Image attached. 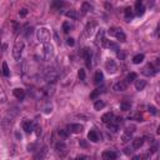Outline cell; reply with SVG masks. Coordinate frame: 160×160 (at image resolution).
<instances>
[{"instance_id": "42", "label": "cell", "mask_w": 160, "mask_h": 160, "mask_svg": "<svg viewBox=\"0 0 160 160\" xmlns=\"http://www.w3.org/2000/svg\"><path fill=\"white\" fill-rule=\"evenodd\" d=\"M100 93H101V90H100V89H96V90H95V91H94V93H93V94H91V95H90V98H91V99L96 98V96H98V95H99V94H100Z\"/></svg>"}, {"instance_id": "27", "label": "cell", "mask_w": 160, "mask_h": 160, "mask_svg": "<svg viewBox=\"0 0 160 160\" xmlns=\"http://www.w3.org/2000/svg\"><path fill=\"white\" fill-rule=\"evenodd\" d=\"M133 16H134V14H133L131 8H126V9H125V19H126V21H130Z\"/></svg>"}, {"instance_id": "26", "label": "cell", "mask_w": 160, "mask_h": 160, "mask_svg": "<svg viewBox=\"0 0 160 160\" xmlns=\"http://www.w3.org/2000/svg\"><path fill=\"white\" fill-rule=\"evenodd\" d=\"M65 16L73 19V20H77V19H78V13H77V10H68L65 13Z\"/></svg>"}, {"instance_id": "20", "label": "cell", "mask_w": 160, "mask_h": 160, "mask_svg": "<svg viewBox=\"0 0 160 160\" xmlns=\"http://www.w3.org/2000/svg\"><path fill=\"white\" fill-rule=\"evenodd\" d=\"M146 86V80H144V79H136L135 80V89L136 90H143L144 88Z\"/></svg>"}, {"instance_id": "46", "label": "cell", "mask_w": 160, "mask_h": 160, "mask_svg": "<svg viewBox=\"0 0 160 160\" xmlns=\"http://www.w3.org/2000/svg\"><path fill=\"white\" fill-rule=\"evenodd\" d=\"M63 5H64V3H62V1H55L54 4H53V6H54V8H60Z\"/></svg>"}, {"instance_id": "15", "label": "cell", "mask_w": 160, "mask_h": 160, "mask_svg": "<svg viewBox=\"0 0 160 160\" xmlns=\"http://www.w3.org/2000/svg\"><path fill=\"white\" fill-rule=\"evenodd\" d=\"M128 89V83L124 81V80H121V81L116 83L115 85H114V90L115 91H125Z\"/></svg>"}, {"instance_id": "10", "label": "cell", "mask_w": 160, "mask_h": 160, "mask_svg": "<svg viewBox=\"0 0 160 160\" xmlns=\"http://www.w3.org/2000/svg\"><path fill=\"white\" fill-rule=\"evenodd\" d=\"M46 153H48V148H46V146L41 148L40 150L36 151V154L34 155L33 160H44V158H45V155H46Z\"/></svg>"}, {"instance_id": "44", "label": "cell", "mask_w": 160, "mask_h": 160, "mask_svg": "<svg viewBox=\"0 0 160 160\" xmlns=\"http://www.w3.org/2000/svg\"><path fill=\"white\" fill-rule=\"evenodd\" d=\"M34 130H35V133H36V135L39 136L40 134H41V128L39 126V125H35V128H34Z\"/></svg>"}, {"instance_id": "18", "label": "cell", "mask_w": 160, "mask_h": 160, "mask_svg": "<svg viewBox=\"0 0 160 160\" xmlns=\"http://www.w3.org/2000/svg\"><path fill=\"white\" fill-rule=\"evenodd\" d=\"M55 149H56V151H58L59 154L63 153V157L66 154V145H65V143H64V142H59L55 145Z\"/></svg>"}, {"instance_id": "31", "label": "cell", "mask_w": 160, "mask_h": 160, "mask_svg": "<svg viewBox=\"0 0 160 160\" xmlns=\"http://www.w3.org/2000/svg\"><path fill=\"white\" fill-rule=\"evenodd\" d=\"M134 131H135V125H128L124 130V133H126V134H129V135H133Z\"/></svg>"}, {"instance_id": "47", "label": "cell", "mask_w": 160, "mask_h": 160, "mask_svg": "<svg viewBox=\"0 0 160 160\" xmlns=\"http://www.w3.org/2000/svg\"><path fill=\"white\" fill-rule=\"evenodd\" d=\"M31 33H33V29L31 28H28V29H26V31H25V36L28 38L29 35H31Z\"/></svg>"}, {"instance_id": "9", "label": "cell", "mask_w": 160, "mask_h": 160, "mask_svg": "<svg viewBox=\"0 0 160 160\" xmlns=\"http://www.w3.org/2000/svg\"><path fill=\"white\" fill-rule=\"evenodd\" d=\"M101 46H104V48H109V49H111V50H115V51L120 50V49H119V45H118L116 43H114V41H110V40H106V39L103 40Z\"/></svg>"}, {"instance_id": "41", "label": "cell", "mask_w": 160, "mask_h": 160, "mask_svg": "<svg viewBox=\"0 0 160 160\" xmlns=\"http://www.w3.org/2000/svg\"><path fill=\"white\" fill-rule=\"evenodd\" d=\"M148 109H149V111L151 113V114H153V115H157V108H155V106H153V105H150L149 106V108H148Z\"/></svg>"}, {"instance_id": "2", "label": "cell", "mask_w": 160, "mask_h": 160, "mask_svg": "<svg viewBox=\"0 0 160 160\" xmlns=\"http://www.w3.org/2000/svg\"><path fill=\"white\" fill-rule=\"evenodd\" d=\"M23 50H24V41L23 40H18L15 43L14 48H13V56L15 60H20L21 58V54H23Z\"/></svg>"}, {"instance_id": "14", "label": "cell", "mask_w": 160, "mask_h": 160, "mask_svg": "<svg viewBox=\"0 0 160 160\" xmlns=\"http://www.w3.org/2000/svg\"><path fill=\"white\" fill-rule=\"evenodd\" d=\"M23 129L25 130V133H31L34 130V123L31 120H24L23 121Z\"/></svg>"}, {"instance_id": "5", "label": "cell", "mask_w": 160, "mask_h": 160, "mask_svg": "<svg viewBox=\"0 0 160 160\" xmlns=\"http://www.w3.org/2000/svg\"><path fill=\"white\" fill-rule=\"evenodd\" d=\"M58 78H59V73L55 69H48L44 75V79L46 80L48 83H51V84L55 83L56 80H58Z\"/></svg>"}, {"instance_id": "21", "label": "cell", "mask_w": 160, "mask_h": 160, "mask_svg": "<svg viewBox=\"0 0 160 160\" xmlns=\"http://www.w3.org/2000/svg\"><path fill=\"white\" fill-rule=\"evenodd\" d=\"M104 34H105V30L104 29H100L98 31L96 36H95V43H96V45L103 43V40H104Z\"/></svg>"}, {"instance_id": "12", "label": "cell", "mask_w": 160, "mask_h": 160, "mask_svg": "<svg viewBox=\"0 0 160 160\" xmlns=\"http://www.w3.org/2000/svg\"><path fill=\"white\" fill-rule=\"evenodd\" d=\"M83 56H84V59H85L86 66H90L91 65V50L89 48H85L83 50Z\"/></svg>"}, {"instance_id": "38", "label": "cell", "mask_w": 160, "mask_h": 160, "mask_svg": "<svg viewBox=\"0 0 160 160\" xmlns=\"http://www.w3.org/2000/svg\"><path fill=\"white\" fill-rule=\"evenodd\" d=\"M116 55H118V58H119L120 60H124L125 59V51L124 50H118L116 51Z\"/></svg>"}, {"instance_id": "16", "label": "cell", "mask_w": 160, "mask_h": 160, "mask_svg": "<svg viewBox=\"0 0 160 160\" xmlns=\"http://www.w3.org/2000/svg\"><path fill=\"white\" fill-rule=\"evenodd\" d=\"M13 94H14L15 98L19 99V100H23V99L25 98V90L21 89V88H16V89H14Z\"/></svg>"}, {"instance_id": "36", "label": "cell", "mask_w": 160, "mask_h": 160, "mask_svg": "<svg viewBox=\"0 0 160 160\" xmlns=\"http://www.w3.org/2000/svg\"><path fill=\"white\" fill-rule=\"evenodd\" d=\"M150 155L149 154H144V155H136V157L133 158V160H146L149 159Z\"/></svg>"}, {"instance_id": "33", "label": "cell", "mask_w": 160, "mask_h": 160, "mask_svg": "<svg viewBox=\"0 0 160 160\" xmlns=\"http://www.w3.org/2000/svg\"><path fill=\"white\" fill-rule=\"evenodd\" d=\"M3 74L5 75V77H9L10 75V70H9V68H8L6 63H3Z\"/></svg>"}, {"instance_id": "4", "label": "cell", "mask_w": 160, "mask_h": 160, "mask_svg": "<svg viewBox=\"0 0 160 160\" xmlns=\"http://www.w3.org/2000/svg\"><path fill=\"white\" fill-rule=\"evenodd\" d=\"M108 33H109L111 36H115L118 40L121 41V43L126 41V35H125L124 31H123L121 29H118V28H110V29L108 30Z\"/></svg>"}, {"instance_id": "40", "label": "cell", "mask_w": 160, "mask_h": 160, "mask_svg": "<svg viewBox=\"0 0 160 160\" xmlns=\"http://www.w3.org/2000/svg\"><path fill=\"white\" fill-rule=\"evenodd\" d=\"M51 111H53V105H51V104H48V105L44 108V113H45V114H50Z\"/></svg>"}, {"instance_id": "29", "label": "cell", "mask_w": 160, "mask_h": 160, "mask_svg": "<svg viewBox=\"0 0 160 160\" xmlns=\"http://www.w3.org/2000/svg\"><path fill=\"white\" fill-rule=\"evenodd\" d=\"M103 108H105V103L104 101L100 100V99L95 101V104H94V109L95 110H101Z\"/></svg>"}, {"instance_id": "45", "label": "cell", "mask_w": 160, "mask_h": 160, "mask_svg": "<svg viewBox=\"0 0 160 160\" xmlns=\"http://www.w3.org/2000/svg\"><path fill=\"white\" fill-rule=\"evenodd\" d=\"M66 43H68V45H69V46H74L75 41H74V39H73V38H69V39L66 40Z\"/></svg>"}, {"instance_id": "22", "label": "cell", "mask_w": 160, "mask_h": 160, "mask_svg": "<svg viewBox=\"0 0 160 160\" xmlns=\"http://www.w3.org/2000/svg\"><path fill=\"white\" fill-rule=\"evenodd\" d=\"M88 139L93 143H98L99 142V134L95 130H90L89 134H88Z\"/></svg>"}, {"instance_id": "32", "label": "cell", "mask_w": 160, "mask_h": 160, "mask_svg": "<svg viewBox=\"0 0 160 160\" xmlns=\"http://www.w3.org/2000/svg\"><path fill=\"white\" fill-rule=\"evenodd\" d=\"M131 138H133V135H129V134H126V133H123V135H121V142L128 143L129 140H131Z\"/></svg>"}, {"instance_id": "13", "label": "cell", "mask_w": 160, "mask_h": 160, "mask_svg": "<svg viewBox=\"0 0 160 160\" xmlns=\"http://www.w3.org/2000/svg\"><path fill=\"white\" fill-rule=\"evenodd\" d=\"M101 157L103 160H116V153L113 150H105Z\"/></svg>"}, {"instance_id": "24", "label": "cell", "mask_w": 160, "mask_h": 160, "mask_svg": "<svg viewBox=\"0 0 160 160\" xmlns=\"http://www.w3.org/2000/svg\"><path fill=\"white\" fill-rule=\"evenodd\" d=\"M144 144V139L143 138H136L133 140V149H140Z\"/></svg>"}, {"instance_id": "25", "label": "cell", "mask_w": 160, "mask_h": 160, "mask_svg": "<svg viewBox=\"0 0 160 160\" xmlns=\"http://www.w3.org/2000/svg\"><path fill=\"white\" fill-rule=\"evenodd\" d=\"M103 79H104V75H103V73L100 70H98L96 73H95V75H94V83L95 84H100V83H103Z\"/></svg>"}, {"instance_id": "7", "label": "cell", "mask_w": 160, "mask_h": 160, "mask_svg": "<svg viewBox=\"0 0 160 160\" xmlns=\"http://www.w3.org/2000/svg\"><path fill=\"white\" fill-rule=\"evenodd\" d=\"M105 70L108 71L109 74H115L116 71H118V65H116V63L114 62L113 59H108L105 62Z\"/></svg>"}, {"instance_id": "37", "label": "cell", "mask_w": 160, "mask_h": 160, "mask_svg": "<svg viewBox=\"0 0 160 160\" xmlns=\"http://www.w3.org/2000/svg\"><path fill=\"white\" fill-rule=\"evenodd\" d=\"M78 77H79L80 80H85V78H86L85 70H84V69H80V70L78 71Z\"/></svg>"}, {"instance_id": "48", "label": "cell", "mask_w": 160, "mask_h": 160, "mask_svg": "<svg viewBox=\"0 0 160 160\" xmlns=\"http://www.w3.org/2000/svg\"><path fill=\"white\" fill-rule=\"evenodd\" d=\"M75 160H88V157H85V155H80V157L75 158Z\"/></svg>"}, {"instance_id": "19", "label": "cell", "mask_w": 160, "mask_h": 160, "mask_svg": "<svg viewBox=\"0 0 160 160\" xmlns=\"http://www.w3.org/2000/svg\"><path fill=\"white\" fill-rule=\"evenodd\" d=\"M90 11H93V5H90L89 3H83L81 4V14L83 15H86L88 13H90Z\"/></svg>"}, {"instance_id": "6", "label": "cell", "mask_w": 160, "mask_h": 160, "mask_svg": "<svg viewBox=\"0 0 160 160\" xmlns=\"http://www.w3.org/2000/svg\"><path fill=\"white\" fill-rule=\"evenodd\" d=\"M142 73H143L144 75H146V77H154V75L158 73V68H155L153 64L149 63V64H146V65L143 68Z\"/></svg>"}, {"instance_id": "8", "label": "cell", "mask_w": 160, "mask_h": 160, "mask_svg": "<svg viewBox=\"0 0 160 160\" xmlns=\"http://www.w3.org/2000/svg\"><path fill=\"white\" fill-rule=\"evenodd\" d=\"M95 26H96V23H94V21L88 23V25L85 26V29H84V34H83V36H84V38H89V36L91 35V34L94 33Z\"/></svg>"}, {"instance_id": "39", "label": "cell", "mask_w": 160, "mask_h": 160, "mask_svg": "<svg viewBox=\"0 0 160 160\" xmlns=\"http://www.w3.org/2000/svg\"><path fill=\"white\" fill-rule=\"evenodd\" d=\"M58 134H59V136H60L62 139H66V138H68V131H66V130H59Z\"/></svg>"}, {"instance_id": "34", "label": "cell", "mask_w": 160, "mask_h": 160, "mask_svg": "<svg viewBox=\"0 0 160 160\" xmlns=\"http://www.w3.org/2000/svg\"><path fill=\"white\" fill-rule=\"evenodd\" d=\"M136 80V74L135 73H130L126 77V83H131V81H135Z\"/></svg>"}, {"instance_id": "1", "label": "cell", "mask_w": 160, "mask_h": 160, "mask_svg": "<svg viewBox=\"0 0 160 160\" xmlns=\"http://www.w3.org/2000/svg\"><path fill=\"white\" fill-rule=\"evenodd\" d=\"M36 36H38V40L43 44H48L51 39V34H50V31H49V29H46V28L38 29Z\"/></svg>"}, {"instance_id": "3", "label": "cell", "mask_w": 160, "mask_h": 160, "mask_svg": "<svg viewBox=\"0 0 160 160\" xmlns=\"http://www.w3.org/2000/svg\"><path fill=\"white\" fill-rule=\"evenodd\" d=\"M55 55V50H54V46L48 43V44H44V48H43V56L45 60H51Z\"/></svg>"}, {"instance_id": "17", "label": "cell", "mask_w": 160, "mask_h": 160, "mask_svg": "<svg viewBox=\"0 0 160 160\" xmlns=\"http://www.w3.org/2000/svg\"><path fill=\"white\" fill-rule=\"evenodd\" d=\"M135 10H136V14H138L139 16H142V15H144V13H145V6H144V4L142 1H136Z\"/></svg>"}, {"instance_id": "30", "label": "cell", "mask_w": 160, "mask_h": 160, "mask_svg": "<svg viewBox=\"0 0 160 160\" xmlns=\"http://www.w3.org/2000/svg\"><path fill=\"white\" fill-rule=\"evenodd\" d=\"M131 108V105H130V103H128V101H123L120 104V109L123 110V111H129Z\"/></svg>"}, {"instance_id": "49", "label": "cell", "mask_w": 160, "mask_h": 160, "mask_svg": "<svg viewBox=\"0 0 160 160\" xmlns=\"http://www.w3.org/2000/svg\"><path fill=\"white\" fill-rule=\"evenodd\" d=\"M80 146H83V148H86L88 146V144L84 142V140H80Z\"/></svg>"}, {"instance_id": "11", "label": "cell", "mask_w": 160, "mask_h": 160, "mask_svg": "<svg viewBox=\"0 0 160 160\" xmlns=\"http://www.w3.org/2000/svg\"><path fill=\"white\" fill-rule=\"evenodd\" d=\"M83 129H84L83 125H80V124H70V125H68V131L74 133V134H79V133H81Z\"/></svg>"}, {"instance_id": "23", "label": "cell", "mask_w": 160, "mask_h": 160, "mask_svg": "<svg viewBox=\"0 0 160 160\" xmlns=\"http://www.w3.org/2000/svg\"><path fill=\"white\" fill-rule=\"evenodd\" d=\"M113 118H114V115H113V113H105L104 115L101 116V121L104 124H109V123H111L113 121Z\"/></svg>"}, {"instance_id": "35", "label": "cell", "mask_w": 160, "mask_h": 160, "mask_svg": "<svg viewBox=\"0 0 160 160\" xmlns=\"http://www.w3.org/2000/svg\"><path fill=\"white\" fill-rule=\"evenodd\" d=\"M71 28H73V26H71L70 23H68V21H65V23L63 24V30H64V33H69Z\"/></svg>"}, {"instance_id": "28", "label": "cell", "mask_w": 160, "mask_h": 160, "mask_svg": "<svg viewBox=\"0 0 160 160\" xmlns=\"http://www.w3.org/2000/svg\"><path fill=\"white\" fill-rule=\"evenodd\" d=\"M144 62V54H136L134 58H133V63L134 64H140Z\"/></svg>"}, {"instance_id": "43", "label": "cell", "mask_w": 160, "mask_h": 160, "mask_svg": "<svg viewBox=\"0 0 160 160\" xmlns=\"http://www.w3.org/2000/svg\"><path fill=\"white\" fill-rule=\"evenodd\" d=\"M26 14H28V9H21L20 11H19V15H20V16H26Z\"/></svg>"}, {"instance_id": "50", "label": "cell", "mask_w": 160, "mask_h": 160, "mask_svg": "<svg viewBox=\"0 0 160 160\" xmlns=\"http://www.w3.org/2000/svg\"><path fill=\"white\" fill-rule=\"evenodd\" d=\"M124 150H125V151H124V153H125V154H126V155H129V154H130V153H131V150H130V149H129V148H125V149H124Z\"/></svg>"}]
</instances>
